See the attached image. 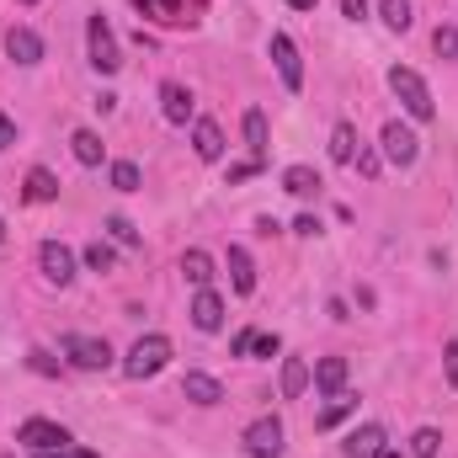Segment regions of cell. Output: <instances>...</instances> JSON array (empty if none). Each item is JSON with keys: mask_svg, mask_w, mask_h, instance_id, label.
<instances>
[{"mask_svg": "<svg viewBox=\"0 0 458 458\" xmlns=\"http://www.w3.org/2000/svg\"><path fill=\"white\" fill-rule=\"evenodd\" d=\"M352 405H357L352 394H331V405H326V411L315 416V427H320V432H331V427H342L346 416H352Z\"/></svg>", "mask_w": 458, "mask_h": 458, "instance_id": "484cf974", "label": "cell"}, {"mask_svg": "<svg viewBox=\"0 0 458 458\" xmlns=\"http://www.w3.org/2000/svg\"><path fill=\"white\" fill-rule=\"evenodd\" d=\"M245 454L250 458H277L283 454V421L277 416H261L245 427Z\"/></svg>", "mask_w": 458, "mask_h": 458, "instance_id": "52a82bcc", "label": "cell"}, {"mask_svg": "<svg viewBox=\"0 0 458 458\" xmlns=\"http://www.w3.org/2000/svg\"><path fill=\"white\" fill-rule=\"evenodd\" d=\"M86 48H91V64H97V75H117V38L113 27H107V16H91L86 21Z\"/></svg>", "mask_w": 458, "mask_h": 458, "instance_id": "277c9868", "label": "cell"}, {"mask_svg": "<svg viewBox=\"0 0 458 458\" xmlns=\"http://www.w3.org/2000/svg\"><path fill=\"white\" fill-rule=\"evenodd\" d=\"M165 362H171V342L165 336H139L128 346V357H123V373L128 378H155Z\"/></svg>", "mask_w": 458, "mask_h": 458, "instance_id": "7a4b0ae2", "label": "cell"}, {"mask_svg": "<svg viewBox=\"0 0 458 458\" xmlns=\"http://www.w3.org/2000/svg\"><path fill=\"white\" fill-rule=\"evenodd\" d=\"M389 91L400 97V107L416 117V123H427V117L437 113V107H432V91H427V81H421L416 70H405V64H394V70H389Z\"/></svg>", "mask_w": 458, "mask_h": 458, "instance_id": "6da1fadb", "label": "cell"}, {"mask_svg": "<svg viewBox=\"0 0 458 458\" xmlns=\"http://www.w3.org/2000/svg\"><path fill=\"white\" fill-rule=\"evenodd\" d=\"M378 458H400V454H389V448H384V454H378Z\"/></svg>", "mask_w": 458, "mask_h": 458, "instance_id": "b9f144b4", "label": "cell"}, {"mask_svg": "<svg viewBox=\"0 0 458 458\" xmlns=\"http://www.w3.org/2000/svg\"><path fill=\"white\" fill-rule=\"evenodd\" d=\"M245 144H250V160H267V117L256 113H245Z\"/></svg>", "mask_w": 458, "mask_h": 458, "instance_id": "d4e9b609", "label": "cell"}, {"mask_svg": "<svg viewBox=\"0 0 458 458\" xmlns=\"http://www.w3.org/2000/svg\"><path fill=\"white\" fill-rule=\"evenodd\" d=\"M11 144H16V123L0 113V149H11Z\"/></svg>", "mask_w": 458, "mask_h": 458, "instance_id": "74e56055", "label": "cell"}, {"mask_svg": "<svg viewBox=\"0 0 458 458\" xmlns=\"http://www.w3.org/2000/svg\"><path fill=\"white\" fill-rule=\"evenodd\" d=\"M443 362H448V378H454V389H458V342L443 346Z\"/></svg>", "mask_w": 458, "mask_h": 458, "instance_id": "8d00e7d4", "label": "cell"}, {"mask_svg": "<svg viewBox=\"0 0 458 458\" xmlns=\"http://www.w3.org/2000/svg\"><path fill=\"white\" fill-rule=\"evenodd\" d=\"M283 192H288V198H315V192H320L315 165H288V171H283Z\"/></svg>", "mask_w": 458, "mask_h": 458, "instance_id": "e0dca14e", "label": "cell"}, {"mask_svg": "<svg viewBox=\"0 0 458 458\" xmlns=\"http://www.w3.org/2000/svg\"><path fill=\"white\" fill-rule=\"evenodd\" d=\"M315 384H320L326 394H342V384H346V357H320V362H315Z\"/></svg>", "mask_w": 458, "mask_h": 458, "instance_id": "ffe728a7", "label": "cell"}, {"mask_svg": "<svg viewBox=\"0 0 458 458\" xmlns=\"http://www.w3.org/2000/svg\"><path fill=\"white\" fill-rule=\"evenodd\" d=\"M54 198H59V182H54V171L32 165V171H27V203H54Z\"/></svg>", "mask_w": 458, "mask_h": 458, "instance_id": "44dd1931", "label": "cell"}, {"mask_svg": "<svg viewBox=\"0 0 458 458\" xmlns=\"http://www.w3.org/2000/svg\"><path fill=\"white\" fill-rule=\"evenodd\" d=\"M272 59H277V75L288 91H304V59H299V43L288 32H272Z\"/></svg>", "mask_w": 458, "mask_h": 458, "instance_id": "ba28073f", "label": "cell"}, {"mask_svg": "<svg viewBox=\"0 0 458 458\" xmlns=\"http://www.w3.org/2000/svg\"><path fill=\"white\" fill-rule=\"evenodd\" d=\"M107 229H113V240H117V245H139V229L128 225L123 214H113V219H107Z\"/></svg>", "mask_w": 458, "mask_h": 458, "instance_id": "1f68e13d", "label": "cell"}, {"mask_svg": "<svg viewBox=\"0 0 458 458\" xmlns=\"http://www.w3.org/2000/svg\"><path fill=\"white\" fill-rule=\"evenodd\" d=\"M331 160H336V165H352V160H357V128H352V123H336V133H331Z\"/></svg>", "mask_w": 458, "mask_h": 458, "instance_id": "cb8c5ba5", "label": "cell"}, {"mask_svg": "<svg viewBox=\"0 0 458 458\" xmlns=\"http://www.w3.org/2000/svg\"><path fill=\"white\" fill-rule=\"evenodd\" d=\"M182 277H187L192 288H208V283H214V256H208V250H182Z\"/></svg>", "mask_w": 458, "mask_h": 458, "instance_id": "ac0fdd59", "label": "cell"}, {"mask_svg": "<svg viewBox=\"0 0 458 458\" xmlns=\"http://www.w3.org/2000/svg\"><path fill=\"white\" fill-rule=\"evenodd\" d=\"M229 283H234V293H250L256 288V261H250L245 245H229Z\"/></svg>", "mask_w": 458, "mask_h": 458, "instance_id": "9a60e30c", "label": "cell"}, {"mask_svg": "<svg viewBox=\"0 0 458 458\" xmlns=\"http://www.w3.org/2000/svg\"><path fill=\"white\" fill-rule=\"evenodd\" d=\"M293 234H320V219H315V214H304V219L293 225Z\"/></svg>", "mask_w": 458, "mask_h": 458, "instance_id": "ab89813d", "label": "cell"}, {"mask_svg": "<svg viewBox=\"0 0 458 458\" xmlns=\"http://www.w3.org/2000/svg\"><path fill=\"white\" fill-rule=\"evenodd\" d=\"M192 149H198V160H219V155H225V133H219L214 117H198V128H192Z\"/></svg>", "mask_w": 458, "mask_h": 458, "instance_id": "5bb4252c", "label": "cell"}, {"mask_svg": "<svg viewBox=\"0 0 458 458\" xmlns=\"http://www.w3.org/2000/svg\"><path fill=\"white\" fill-rule=\"evenodd\" d=\"M16 443H21V448H32V454H54V448H70L75 437H70L59 421L32 416V421H21V427H16Z\"/></svg>", "mask_w": 458, "mask_h": 458, "instance_id": "3957f363", "label": "cell"}, {"mask_svg": "<svg viewBox=\"0 0 458 458\" xmlns=\"http://www.w3.org/2000/svg\"><path fill=\"white\" fill-rule=\"evenodd\" d=\"M378 16H384V27H389V32H405V27H411V0H384V5H378Z\"/></svg>", "mask_w": 458, "mask_h": 458, "instance_id": "4316f807", "label": "cell"}, {"mask_svg": "<svg viewBox=\"0 0 458 458\" xmlns=\"http://www.w3.org/2000/svg\"><path fill=\"white\" fill-rule=\"evenodd\" d=\"M64 357L75 362V368H86V373H102L107 362H113V346L102 342V336H64Z\"/></svg>", "mask_w": 458, "mask_h": 458, "instance_id": "5b68a950", "label": "cell"}, {"mask_svg": "<svg viewBox=\"0 0 458 458\" xmlns=\"http://www.w3.org/2000/svg\"><path fill=\"white\" fill-rule=\"evenodd\" d=\"M261 171V160H240V165H229V187H240V182H250Z\"/></svg>", "mask_w": 458, "mask_h": 458, "instance_id": "d6a6232c", "label": "cell"}, {"mask_svg": "<svg viewBox=\"0 0 458 458\" xmlns=\"http://www.w3.org/2000/svg\"><path fill=\"white\" fill-rule=\"evenodd\" d=\"M288 5H293V11H315V0H288Z\"/></svg>", "mask_w": 458, "mask_h": 458, "instance_id": "60d3db41", "label": "cell"}, {"mask_svg": "<svg viewBox=\"0 0 458 458\" xmlns=\"http://www.w3.org/2000/svg\"><path fill=\"white\" fill-rule=\"evenodd\" d=\"M378 144H384V160H389V165H400V171H405V165H416V149H421V144H416V133H411L400 117H394V123H384Z\"/></svg>", "mask_w": 458, "mask_h": 458, "instance_id": "8992f818", "label": "cell"}, {"mask_svg": "<svg viewBox=\"0 0 458 458\" xmlns=\"http://www.w3.org/2000/svg\"><path fill=\"white\" fill-rule=\"evenodd\" d=\"M160 113H165V123H187L192 117V91L176 86V81H165L160 86Z\"/></svg>", "mask_w": 458, "mask_h": 458, "instance_id": "4fadbf2b", "label": "cell"}, {"mask_svg": "<svg viewBox=\"0 0 458 458\" xmlns=\"http://www.w3.org/2000/svg\"><path fill=\"white\" fill-rule=\"evenodd\" d=\"M182 394H187L192 405H219V400H225L219 378H208V373H187V378H182Z\"/></svg>", "mask_w": 458, "mask_h": 458, "instance_id": "2e32d148", "label": "cell"}, {"mask_svg": "<svg viewBox=\"0 0 458 458\" xmlns=\"http://www.w3.org/2000/svg\"><path fill=\"white\" fill-rule=\"evenodd\" d=\"M5 54H11L21 70H32V64H43V38H38L32 27H11V32H5Z\"/></svg>", "mask_w": 458, "mask_h": 458, "instance_id": "30bf717a", "label": "cell"}, {"mask_svg": "<svg viewBox=\"0 0 458 458\" xmlns=\"http://www.w3.org/2000/svg\"><path fill=\"white\" fill-rule=\"evenodd\" d=\"M70 149H75L81 165H102V139H97L91 128H75V133H70Z\"/></svg>", "mask_w": 458, "mask_h": 458, "instance_id": "603a6c76", "label": "cell"}, {"mask_svg": "<svg viewBox=\"0 0 458 458\" xmlns=\"http://www.w3.org/2000/svg\"><path fill=\"white\" fill-rule=\"evenodd\" d=\"M310 389V362L304 357H288L283 362V400H299Z\"/></svg>", "mask_w": 458, "mask_h": 458, "instance_id": "7402d4cb", "label": "cell"}, {"mask_svg": "<svg viewBox=\"0 0 458 458\" xmlns=\"http://www.w3.org/2000/svg\"><path fill=\"white\" fill-rule=\"evenodd\" d=\"M149 21H160V27H182V21H192L187 11H182V0H133Z\"/></svg>", "mask_w": 458, "mask_h": 458, "instance_id": "d6986e66", "label": "cell"}, {"mask_svg": "<svg viewBox=\"0 0 458 458\" xmlns=\"http://www.w3.org/2000/svg\"><path fill=\"white\" fill-rule=\"evenodd\" d=\"M384 443H389V437H384V427H378V421H368V427L346 432L342 454H346V458H378V454H384Z\"/></svg>", "mask_w": 458, "mask_h": 458, "instance_id": "8fae6325", "label": "cell"}, {"mask_svg": "<svg viewBox=\"0 0 458 458\" xmlns=\"http://www.w3.org/2000/svg\"><path fill=\"white\" fill-rule=\"evenodd\" d=\"M192 326H198V331H219V326H225V299H219L214 288H198V299H192Z\"/></svg>", "mask_w": 458, "mask_h": 458, "instance_id": "7c38bea8", "label": "cell"}, {"mask_svg": "<svg viewBox=\"0 0 458 458\" xmlns=\"http://www.w3.org/2000/svg\"><path fill=\"white\" fill-rule=\"evenodd\" d=\"M27 362H32V368H38V373H59V362H54V357H48V352H27Z\"/></svg>", "mask_w": 458, "mask_h": 458, "instance_id": "e575fe53", "label": "cell"}, {"mask_svg": "<svg viewBox=\"0 0 458 458\" xmlns=\"http://www.w3.org/2000/svg\"><path fill=\"white\" fill-rule=\"evenodd\" d=\"M38 458H102V454H91V448H75V443H70V448H54V454H38Z\"/></svg>", "mask_w": 458, "mask_h": 458, "instance_id": "d590c367", "label": "cell"}, {"mask_svg": "<svg viewBox=\"0 0 458 458\" xmlns=\"http://www.w3.org/2000/svg\"><path fill=\"white\" fill-rule=\"evenodd\" d=\"M0 240H5V225H0Z\"/></svg>", "mask_w": 458, "mask_h": 458, "instance_id": "ee69618b", "label": "cell"}, {"mask_svg": "<svg viewBox=\"0 0 458 458\" xmlns=\"http://www.w3.org/2000/svg\"><path fill=\"white\" fill-rule=\"evenodd\" d=\"M432 48H437V59H458V27H437Z\"/></svg>", "mask_w": 458, "mask_h": 458, "instance_id": "f546056e", "label": "cell"}, {"mask_svg": "<svg viewBox=\"0 0 458 458\" xmlns=\"http://www.w3.org/2000/svg\"><path fill=\"white\" fill-rule=\"evenodd\" d=\"M437 448H443V432H437V427H421V432L411 437V458H437Z\"/></svg>", "mask_w": 458, "mask_h": 458, "instance_id": "83f0119b", "label": "cell"}, {"mask_svg": "<svg viewBox=\"0 0 458 458\" xmlns=\"http://www.w3.org/2000/svg\"><path fill=\"white\" fill-rule=\"evenodd\" d=\"M86 267H91V272H107V267H113V245L91 240V245H86Z\"/></svg>", "mask_w": 458, "mask_h": 458, "instance_id": "4dcf8cb0", "label": "cell"}, {"mask_svg": "<svg viewBox=\"0 0 458 458\" xmlns=\"http://www.w3.org/2000/svg\"><path fill=\"white\" fill-rule=\"evenodd\" d=\"M21 5H38V0H21Z\"/></svg>", "mask_w": 458, "mask_h": 458, "instance_id": "7bdbcfd3", "label": "cell"}, {"mask_svg": "<svg viewBox=\"0 0 458 458\" xmlns=\"http://www.w3.org/2000/svg\"><path fill=\"white\" fill-rule=\"evenodd\" d=\"M277 336H267V331H250V352H261V357H272V352H277Z\"/></svg>", "mask_w": 458, "mask_h": 458, "instance_id": "836d02e7", "label": "cell"}, {"mask_svg": "<svg viewBox=\"0 0 458 458\" xmlns=\"http://www.w3.org/2000/svg\"><path fill=\"white\" fill-rule=\"evenodd\" d=\"M113 187L117 192H139V165L133 160H117L113 165Z\"/></svg>", "mask_w": 458, "mask_h": 458, "instance_id": "f1b7e54d", "label": "cell"}, {"mask_svg": "<svg viewBox=\"0 0 458 458\" xmlns=\"http://www.w3.org/2000/svg\"><path fill=\"white\" fill-rule=\"evenodd\" d=\"M342 11L352 16V21H362V16H368V0H342Z\"/></svg>", "mask_w": 458, "mask_h": 458, "instance_id": "f35d334b", "label": "cell"}, {"mask_svg": "<svg viewBox=\"0 0 458 458\" xmlns=\"http://www.w3.org/2000/svg\"><path fill=\"white\" fill-rule=\"evenodd\" d=\"M38 267H43V277H48V283H59V288H64V283L75 277V250H70V245H59V240H43V245H38Z\"/></svg>", "mask_w": 458, "mask_h": 458, "instance_id": "9c48e42d", "label": "cell"}]
</instances>
